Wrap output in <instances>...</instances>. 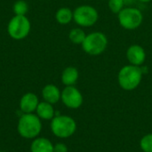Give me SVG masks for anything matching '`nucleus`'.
<instances>
[{
	"label": "nucleus",
	"instance_id": "obj_1",
	"mask_svg": "<svg viewBox=\"0 0 152 152\" xmlns=\"http://www.w3.org/2000/svg\"><path fill=\"white\" fill-rule=\"evenodd\" d=\"M42 130L41 119L33 113L22 114L18 121L17 131L19 134L26 139L37 138Z\"/></svg>",
	"mask_w": 152,
	"mask_h": 152
},
{
	"label": "nucleus",
	"instance_id": "obj_2",
	"mask_svg": "<svg viewBox=\"0 0 152 152\" xmlns=\"http://www.w3.org/2000/svg\"><path fill=\"white\" fill-rule=\"evenodd\" d=\"M142 70L141 66L126 65L123 67L118 76L119 86L126 91H132L138 87L142 78Z\"/></svg>",
	"mask_w": 152,
	"mask_h": 152
},
{
	"label": "nucleus",
	"instance_id": "obj_3",
	"mask_svg": "<svg viewBox=\"0 0 152 152\" xmlns=\"http://www.w3.org/2000/svg\"><path fill=\"white\" fill-rule=\"evenodd\" d=\"M51 130L56 137L68 138L73 135L76 132L77 124L69 116L58 115L52 119Z\"/></svg>",
	"mask_w": 152,
	"mask_h": 152
},
{
	"label": "nucleus",
	"instance_id": "obj_4",
	"mask_svg": "<svg viewBox=\"0 0 152 152\" xmlns=\"http://www.w3.org/2000/svg\"><path fill=\"white\" fill-rule=\"evenodd\" d=\"M31 24L26 15H14L8 22V35L14 40H21L27 37L30 32Z\"/></svg>",
	"mask_w": 152,
	"mask_h": 152
},
{
	"label": "nucleus",
	"instance_id": "obj_5",
	"mask_svg": "<svg viewBox=\"0 0 152 152\" xmlns=\"http://www.w3.org/2000/svg\"><path fill=\"white\" fill-rule=\"evenodd\" d=\"M81 45L89 55H99L107 48L108 38L102 32H93L86 35Z\"/></svg>",
	"mask_w": 152,
	"mask_h": 152
},
{
	"label": "nucleus",
	"instance_id": "obj_6",
	"mask_svg": "<svg viewBox=\"0 0 152 152\" xmlns=\"http://www.w3.org/2000/svg\"><path fill=\"white\" fill-rule=\"evenodd\" d=\"M118 16L120 25L128 30L137 28L143 20L142 12L134 7H124Z\"/></svg>",
	"mask_w": 152,
	"mask_h": 152
},
{
	"label": "nucleus",
	"instance_id": "obj_7",
	"mask_svg": "<svg viewBox=\"0 0 152 152\" xmlns=\"http://www.w3.org/2000/svg\"><path fill=\"white\" fill-rule=\"evenodd\" d=\"M73 20L81 27H91L98 20V12L91 5H80L73 12Z\"/></svg>",
	"mask_w": 152,
	"mask_h": 152
},
{
	"label": "nucleus",
	"instance_id": "obj_8",
	"mask_svg": "<svg viewBox=\"0 0 152 152\" xmlns=\"http://www.w3.org/2000/svg\"><path fill=\"white\" fill-rule=\"evenodd\" d=\"M63 104L69 109H78L83 103V96L80 91L74 86H66L61 95Z\"/></svg>",
	"mask_w": 152,
	"mask_h": 152
},
{
	"label": "nucleus",
	"instance_id": "obj_9",
	"mask_svg": "<svg viewBox=\"0 0 152 152\" xmlns=\"http://www.w3.org/2000/svg\"><path fill=\"white\" fill-rule=\"evenodd\" d=\"M126 57L130 64L134 66H141L143 64L146 59V53L141 45H133L127 49Z\"/></svg>",
	"mask_w": 152,
	"mask_h": 152
},
{
	"label": "nucleus",
	"instance_id": "obj_10",
	"mask_svg": "<svg viewBox=\"0 0 152 152\" xmlns=\"http://www.w3.org/2000/svg\"><path fill=\"white\" fill-rule=\"evenodd\" d=\"M39 103L38 97L33 93L25 94L20 101V109L23 114H29L36 111Z\"/></svg>",
	"mask_w": 152,
	"mask_h": 152
},
{
	"label": "nucleus",
	"instance_id": "obj_11",
	"mask_svg": "<svg viewBox=\"0 0 152 152\" xmlns=\"http://www.w3.org/2000/svg\"><path fill=\"white\" fill-rule=\"evenodd\" d=\"M61 92H60L59 88L53 84L46 85L42 89V97L44 101L51 104H55L61 100Z\"/></svg>",
	"mask_w": 152,
	"mask_h": 152
},
{
	"label": "nucleus",
	"instance_id": "obj_12",
	"mask_svg": "<svg viewBox=\"0 0 152 152\" xmlns=\"http://www.w3.org/2000/svg\"><path fill=\"white\" fill-rule=\"evenodd\" d=\"M36 112L37 117L42 120H52L55 116V111L53 104L45 101L38 103Z\"/></svg>",
	"mask_w": 152,
	"mask_h": 152
},
{
	"label": "nucleus",
	"instance_id": "obj_13",
	"mask_svg": "<svg viewBox=\"0 0 152 152\" xmlns=\"http://www.w3.org/2000/svg\"><path fill=\"white\" fill-rule=\"evenodd\" d=\"M31 152H53V143L46 138H35L30 145Z\"/></svg>",
	"mask_w": 152,
	"mask_h": 152
},
{
	"label": "nucleus",
	"instance_id": "obj_14",
	"mask_svg": "<svg viewBox=\"0 0 152 152\" xmlns=\"http://www.w3.org/2000/svg\"><path fill=\"white\" fill-rule=\"evenodd\" d=\"M78 79V71L74 67L66 68L61 74V82L66 86H74Z\"/></svg>",
	"mask_w": 152,
	"mask_h": 152
},
{
	"label": "nucleus",
	"instance_id": "obj_15",
	"mask_svg": "<svg viewBox=\"0 0 152 152\" xmlns=\"http://www.w3.org/2000/svg\"><path fill=\"white\" fill-rule=\"evenodd\" d=\"M55 18L60 24H69L73 20V12L68 7H61L56 12Z\"/></svg>",
	"mask_w": 152,
	"mask_h": 152
},
{
	"label": "nucleus",
	"instance_id": "obj_16",
	"mask_svg": "<svg viewBox=\"0 0 152 152\" xmlns=\"http://www.w3.org/2000/svg\"><path fill=\"white\" fill-rule=\"evenodd\" d=\"M86 35L85 31L81 28H73L69 34V40L75 45H82Z\"/></svg>",
	"mask_w": 152,
	"mask_h": 152
},
{
	"label": "nucleus",
	"instance_id": "obj_17",
	"mask_svg": "<svg viewBox=\"0 0 152 152\" xmlns=\"http://www.w3.org/2000/svg\"><path fill=\"white\" fill-rule=\"evenodd\" d=\"M12 11L15 15H26L28 11V4L24 0H18L13 4Z\"/></svg>",
	"mask_w": 152,
	"mask_h": 152
},
{
	"label": "nucleus",
	"instance_id": "obj_18",
	"mask_svg": "<svg viewBox=\"0 0 152 152\" xmlns=\"http://www.w3.org/2000/svg\"><path fill=\"white\" fill-rule=\"evenodd\" d=\"M140 146L144 152H152V134H146L141 139Z\"/></svg>",
	"mask_w": 152,
	"mask_h": 152
},
{
	"label": "nucleus",
	"instance_id": "obj_19",
	"mask_svg": "<svg viewBox=\"0 0 152 152\" xmlns=\"http://www.w3.org/2000/svg\"><path fill=\"white\" fill-rule=\"evenodd\" d=\"M124 5L125 4L123 0H109V7L110 11L116 14H118L122 11Z\"/></svg>",
	"mask_w": 152,
	"mask_h": 152
},
{
	"label": "nucleus",
	"instance_id": "obj_20",
	"mask_svg": "<svg viewBox=\"0 0 152 152\" xmlns=\"http://www.w3.org/2000/svg\"><path fill=\"white\" fill-rule=\"evenodd\" d=\"M53 152H68V148L66 144L59 142L53 145Z\"/></svg>",
	"mask_w": 152,
	"mask_h": 152
},
{
	"label": "nucleus",
	"instance_id": "obj_21",
	"mask_svg": "<svg viewBox=\"0 0 152 152\" xmlns=\"http://www.w3.org/2000/svg\"><path fill=\"white\" fill-rule=\"evenodd\" d=\"M123 1H124L125 5H130L132 4H134V0H123Z\"/></svg>",
	"mask_w": 152,
	"mask_h": 152
},
{
	"label": "nucleus",
	"instance_id": "obj_22",
	"mask_svg": "<svg viewBox=\"0 0 152 152\" xmlns=\"http://www.w3.org/2000/svg\"><path fill=\"white\" fill-rule=\"evenodd\" d=\"M140 2H142V3H149V2H151V0H139Z\"/></svg>",
	"mask_w": 152,
	"mask_h": 152
}]
</instances>
